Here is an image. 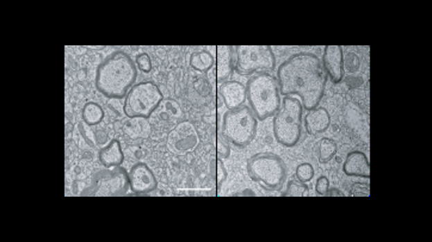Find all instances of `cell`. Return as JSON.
Wrapping results in <instances>:
<instances>
[{"mask_svg":"<svg viewBox=\"0 0 432 242\" xmlns=\"http://www.w3.org/2000/svg\"><path fill=\"white\" fill-rule=\"evenodd\" d=\"M279 94L284 97L299 96L306 110L319 105L325 94L327 76L320 59L313 53H297L288 58L277 69Z\"/></svg>","mask_w":432,"mask_h":242,"instance_id":"6da1fadb","label":"cell"},{"mask_svg":"<svg viewBox=\"0 0 432 242\" xmlns=\"http://www.w3.org/2000/svg\"><path fill=\"white\" fill-rule=\"evenodd\" d=\"M137 67L130 56L122 51H114L99 64L96 71V89L109 99L126 98L135 85Z\"/></svg>","mask_w":432,"mask_h":242,"instance_id":"7a4b0ae2","label":"cell"},{"mask_svg":"<svg viewBox=\"0 0 432 242\" xmlns=\"http://www.w3.org/2000/svg\"><path fill=\"white\" fill-rule=\"evenodd\" d=\"M246 99L258 121L276 115L282 101L277 79L269 73H257L246 83Z\"/></svg>","mask_w":432,"mask_h":242,"instance_id":"3957f363","label":"cell"},{"mask_svg":"<svg viewBox=\"0 0 432 242\" xmlns=\"http://www.w3.org/2000/svg\"><path fill=\"white\" fill-rule=\"evenodd\" d=\"M282 107L274 117V136L279 145L294 147L302 135V112L304 107L299 99L284 97Z\"/></svg>","mask_w":432,"mask_h":242,"instance_id":"277c9868","label":"cell"},{"mask_svg":"<svg viewBox=\"0 0 432 242\" xmlns=\"http://www.w3.org/2000/svg\"><path fill=\"white\" fill-rule=\"evenodd\" d=\"M248 173L266 190L277 191L286 183L287 166L277 154L258 153L248 159Z\"/></svg>","mask_w":432,"mask_h":242,"instance_id":"5b68a950","label":"cell"},{"mask_svg":"<svg viewBox=\"0 0 432 242\" xmlns=\"http://www.w3.org/2000/svg\"><path fill=\"white\" fill-rule=\"evenodd\" d=\"M257 117L250 107H238L227 111L223 115L221 132L228 142L236 147L244 148L257 135Z\"/></svg>","mask_w":432,"mask_h":242,"instance_id":"8992f818","label":"cell"},{"mask_svg":"<svg viewBox=\"0 0 432 242\" xmlns=\"http://www.w3.org/2000/svg\"><path fill=\"white\" fill-rule=\"evenodd\" d=\"M163 101L162 89L152 81H144L129 89L123 112L128 119H150Z\"/></svg>","mask_w":432,"mask_h":242,"instance_id":"52a82bcc","label":"cell"},{"mask_svg":"<svg viewBox=\"0 0 432 242\" xmlns=\"http://www.w3.org/2000/svg\"><path fill=\"white\" fill-rule=\"evenodd\" d=\"M236 72L240 76L268 73L276 67V56L270 46H238Z\"/></svg>","mask_w":432,"mask_h":242,"instance_id":"ba28073f","label":"cell"},{"mask_svg":"<svg viewBox=\"0 0 432 242\" xmlns=\"http://www.w3.org/2000/svg\"><path fill=\"white\" fill-rule=\"evenodd\" d=\"M130 190L129 184V175L123 167H112L107 170L99 171L92 177L90 187L86 191L82 192L84 196H107V197H115V196H123Z\"/></svg>","mask_w":432,"mask_h":242,"instance_id":"9c48e42d","label":"cell"},{"mask_svg":"<svg viewBox=\"0 0 432 242\" xmlns=\"http://www.w3.org/2000/svg\"><path fill=\"white\" fill-rule=\"evenodd\" d=\"M200 144L196 128L189 121L177 124L167 136V146L172 153L178 155L191 153Z\"/></svg>","mask_w":432,"mask_h":242,"instance_id":"30bf717a","label":"cell"},{"mask_svg":"<svg viewBox=\"0 0 432 242\" xmlns=\"http://www.w3.org/2000/svg\"><path fill=\"white\" fill-rule=\"evenodd\" d=\"M130 190L137 195H144L155 191L158 187V180L153 171L145 162H137L128 172Z\"/></svg>","mask_w":432,"mask_h":242,"instance_id":"8fae6325","label":"cell"},{"mask_svg":"<svg viewBox=\"0 0 432 242\" xmlns=\"http://www.w3.org/2000/svg\"><path fill=\"white\" fill-rule=\"evenodd\" d=\"M321 64L334 84H339L344 79V56L340 46H326Z\"/></svg>","mask_w":432,"mask_h":242,"instance_id":"7c38bea8","label":"cell"},{"mask_svg":"<svg viewBox=\"0 0 432 242\" xmlns=\"http://www.w3.org/2000/svg\"><path fill=\"white\" fill-rule=\"evenodd\" d=\"M236 49L232 46H218L215 59V78L218 83H225L236 71Z\"/></svg>","mask_w":432,"mask_h":242,"instance_id":"4fadbf2b","label":"cell"},{"mask_svg":"<svg viewBox=\"0 0 432 242\" xmlns=\"http://www.w3.org/2000/svg\"><path fill=\"white\" fill-rule=\"evenodd\" d=\"M343 172L347 177L370 179V164L368 157L361 150L350 152L343 164Z\"/></svg>","mask_w":432,"mask_h":242,"instance_id":"5bb4252c","label":"cell"},{"mask_svg":"<svg viewBox=\"0 0 432 242\" xmlns=\"http://www.w3.org/2000/svg\"><path fill=\"white\" fill-rule=\"evenodd\" d=\"M220 96L228 110L238 109L246 101V86L239 81H225L220 86Z\"/></svg>","mask_w":432,"mask_h":242,"instance_id":"9a60e30c","label":"cell"},{"mask_svg":"<svg viewBox=\"0 0 432 242\" xmlns=\"http://www.w3.org/2000/svg\"><path fill=\"white\" fill-rule=\"evenodd\" d=\"M304 128L309 135L317 136L325 132L331 126V116L325 107H316L304 116Z\"/></svg>","mask_w":432,"mask_h":242,"instance_id":"2e32d148","label":"cell"},{"mask_svg":"<svg viewBox=\"0 0 432 242\" xmlns=\"http://www.w3.org/2000/svg\"><path fill=\"white\" fill-rule=\"evenodd\" d=\"M98 160L105 168H112L122 165V162H124V154L120 141L114 139L107 145L99 149Z\"/></svg>","mask_w":432,"mask_h":242,"instance_id":"e0dca14e","label":"cell"},{"mask_svg":"<svg viewBox=\"0 0 432 242\" xmlns=\"http://www.w3.org/2000/svg\"><path fill=\"white\" fill-rule=\"evenodd\" d=\"M158 117L163 119L166 123H177L180 119H183V111L180 109V104L173 99H165L159 105Z\"/></svg>","mask_w":432,"mask_h":242,"instance_id":"ac0fdd59","label":"cell"},{"mask_svg":"<svg viewBox=\"0 0 432 242\" xmlns=\"http://www.w3.org/2000/svg\"><path fill=\"white\" fill-rule=\"evenodd\" d=\"M104 109L98 103L87 102L82 110L83 122H85L87 126L96 127L98 126L104 119Z\"/></svg>","mask_w":432,"mask_h":242,"instance_id":"d6986e66","label":"cell"},{"mask_svg":"<svg viewBox=\"0 0 432 242\" xmlns=\"http://www.w3.org/2000/svg\"><path fill=\"white\" fill-rule=\"evenodd\" d=\"M189 62H190V66L197 72L207 73L214 67L215 59L209 51H195L191 54Z\"/></svg>","mask_w":432,"mask_h":242,"instance_id":"ffe728a7","label":"cell"},{"mask_svg":"<svg viewBox=\"0 0 432 242\" xmlns=\"http://www.w3.org/2000/svg\"><path fill=\"white\" fill-rule=\"evenodd\" d=\"M147 119H129L123 126L126 134L132 137H146L150 135V127L146 122Z\"/></svg>","mask_w":432,"mask_h":242,"instance_id":"44dd1931","label":"cell"},{"mask_svg":"<svg viewBox=\"0 0 432 242\" xmlns=\"http://www.w3.org/2000/svg\"><path fill=\"white\" fill-rule=\"evenodd\" d=\"M337 154V144L331 139L324 137L321 139L318 146V157H319V162L321 164H326L329 160H332Z\"/></svg>","mask_w":432,"mask_h":242,"instance_id":"7402d4cb","label":"cell"},{"mask_svg":"<svg viewBox=\"0 0 432 242\" xmlns=\"http://www.w3.org/2000/svg\"><path fill=\"white\" fill-rule=\"evenodd\" d=\"M281 195L282 197H304V196L309 195V187L304 183H301V182L291 180L287 184L286 191L282 192Z\"/></svg>","mask_w":432,"mask_h":242,"instance_id":"603a6c76","label":"cell"},{"mask_svg":"<svg viewBox=\"0 0 432 242\" xmlns=\"http://www.w3.org/2000/svg\"><path fill=\"white\" fill-rule=\"evenodd\" d=\"M296 178L301 183H309L314 178V167L309 162H304L296 167Z\"/></svg>","mask_w":432,"mask_h":242,"instance_id":"cb8c5ba5","label":"cell"},{"mask_svg":"<svg viewBox=\"0 0 432 242\" xmlns=\"http://www.w3.org/2000/svg\"><path fill=\"white\" fill-rule=\"evenodd\" d=\"M135 64L140 72L150 73L152 71V60L147 53L137 54Z\"/></svg>","mask_w":432,"mask_h":242,"instance_id":"d4e9b609","label":"cell"},{"mask_svg":"<svg viewBox=\"0 0 432 242\" xmlns=\"http://www.w3.org/2000/svg\"><path fill=\"white\" fill-rule=\"evenodd\" d=\"M78 128H79V132H80V135H82L83 139L91 146V147H96V137H94V130H91V126H87L85 122H79L78 124Z\"/></svg>","mask_w":432,"mask_h":242,"instance_id":"484cf974","label":"cell"},{"mask_svg":"<svg viewBox=\"0 0 432 242\" xmlns=\"http://www.w3.org/2000/svg\"><path fill=\"white\" fill-rule=\"evenodd\" d=\"M215 164V173H216V187L220 189L223 187V184L226 182L228 173H227L226 167L223 165V160L218 157L214 162Z\"/></svg>","mask_w":432,"mask_h":242,"instance_id":"4316f807","label":"cell"},{"mask_svg":"<svg viewBox=\"0 0 432 242\" xmlns=\"http://www.w3.org/2000/svg\"><path fill=\"white\" fill-rule=\"evenodd\" d=\"M216 150L218 157L227 159L231 155V147L228 145V141L223 136L216 135Z\"/></svg>","mask_w":432,"mask_h":242,"instance_id":"83f0119b","label":"cell"},{"mask_svg":"<svg viewBox=\"0 0 432 242\" xmlns=\"http://www.w3.org/2000/svg\"><path fill=\"white\" fill-rule=\"evenodd\" d=\"M329 190V180L325 175H321L316 183V191L319 196H326Z\"/></svg>","mask_w":432,"mask_h":242,"instance_id":"f1b7e54d","label":"cell"},{"mask_svg":"<svg viewBox=\"0 0 432 242\" xmlns=\"http://www.w3.org/2000/svg\"><path fill=\"white\" fill-rule=\"evenodd\" d=\"M326 196H331V197H332V196H344V195H343V192L338 191L337 189H329V191H327V193H326Z\"/></svg>","mask_w":432,"mask_h":242,"instance_id":"f546056e","label":"cell"}]
</instances>
